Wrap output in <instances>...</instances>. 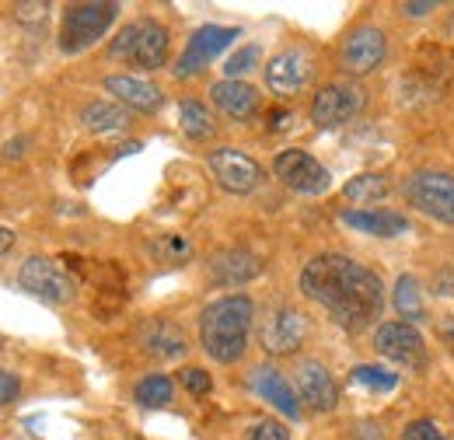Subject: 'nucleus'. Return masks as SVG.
I'll return each mask as SVG.
<instances>
[{"label":"nucleus","instance_id":"obj_1","mask_svg":"<svg viewBox=\"0 0 454 440\" xmlns=\"http://www.w3.org/2000/svg\"><path fill=\"white\" fill-rule=\"evenodd\" d=\"M301 294L315 304H322L340 329L360 332L374 326L385 311V283L374 270L364 263L340 255V252H322L315 255L297 279Z\"/></svg>","mask_w":454,"mask_h":440},{"label":"nucleus","instance_id":"obj_2","mask_svg":"<svg viewBox=\"0 0 454 440\" xmlns=\"http://www.w3.org/2000/svg\"><path fill=\"white\" fill-rule=\"evenodd\" d=\"M255 304L248 294H227L200 311V346L217 364H238L248 350Z\"/></svg>","mask_w":454,"mask_h":440},{"label":"nucleus","instance_id":"obj_3","mask_svg":"<svg viewBox=\"0 0 454 440\" xmlns=\"http://www.w3.org/2000/svg\"><path fill=\"white\" fill-rule=\"evenodd\" d=\"M168 28L154 18H140V21H129L109 43V56L122 59L126 67H137V70H158L168 59Z\"/></svg>","mask_w":454,"mask_h":440},{"label":"nucleus","instance_id":"obj_4","mask_svg":"<svg viewBox=\"0 0 454 440\" xmlns=\"http://www.w3.org/2000/svg\"><path fill=\"white\" fill-rule=\"evenodd\" d=\"M119 18V4L113 0H91V4H70L59 21V50L67 56L91 50Z\"/></svg>","mask_w":454,"mask_h":440},{"label":"nucleus","instance_id":"obj_5","mask_svg":"<svg viewBox=\"0 0 454 440\" xmlns=\"http://www.w3.org/2000/svg\"><path fill=\"white\" fill-rule=\"evenodd\" d=\"M402 196L416 214L437 224H454V175L448 171H434V168L412 171L402 182Z\"/></svg>","mask_w":454,"mask_h":440},{"label":"nucleus","instance_id":"obj_6","mask_svg":"<svg viewBox=\"0 0 454 440\" xmlns=\"http://www.w3.org/2000/svg\"><path fill=\"white\" fill-rule=\"evenodd\" d=\"M18 283H21V290H28L32 297H39L53 308H63L77 297V279L67 273L57 259H46V255L25 259L18 270Z\"/></svg>","mask_w":454,"mask_h":440},{"label":"nucleus","instance_id":"obj_7","mask_svg":"<svg viewBox=\"0 0 454 440\" xmlns=\"http://www.w3.org/2000/svg\"><path fill=\"white\" fill-rule=\"evenodd\" d=\"M273 175L284 182L286 189L301 192V196H322L333 185L329 168L318 158H311L308 151H280L273 161Z\"/></svg>","mask_w":454,"mask_h":440},{"label":"nucleus","instance_id":"obj_8","mask_svg":"<svg viewBox=\"0 0 454 440\" xmlns=\"http://www.w3.org/2000/svg\"><path fill=\"white\" fill-rule=\"evenodd\" d=\"M388 56V35L378 25H360L342 39L340 67L353 77H367L374 74Z\"/></svg>","mask_w":454,"mask_h":440},{"label":"nucleus","instance_id":"obj_9","mask_svg":"<svg viewBox=\"0 0 454 440\" xmlns=\"http://www.w3.org/2000/svg\"><path fill=\"white\" fill-rule=\"evenodd\" d=\"M360 109H364V91L356 84L336 81L318 88V95L311 98V122L318 130H340L346 122H353Z\"/></svg>","mask_w":454,"mask_h":440},{"label":"nucleus","instance_id":"obj_10","mask_svg":"<svg viewBox=\"0 0 454 440\" xmlns=\"http://www.w3.org/2000/svg\"><path fill=\"white\" fill-rule=\"evenodd\" d=\"M241 32L231 25H203L192 32V39L185 43V50L175 63V77H196L203 67H210L217 56L224 53L227 46L238 39Z\"/></svg>","mask_w":454,"mask_h":440},{"label":"nucleus","instance_id":"obj_11","mask_svg":"<svg viewBox=\"0 0 454 440\" xmlns=\"http://www.w3.org/2000/svg\"><path fill=\"white\" fill-rule=\"evenodd\" d=\"M315 77V59L308 50L301 46H290V50H280L266 63V88L280 98H294L301 95Z\"/></svg>","mask_w":454,"mask_h":440},{"label":"nucleus","instance_id":"obj_12","mask_svg":"<svg viewBox=\"0 0 454 440\" xmlns=\"http://www.w3.org/2000/svg\"><path fill=\"white\" fill-rule=\"evenodd\" d=\"M207 168L214 171L217 185L227 189V192H234V196H245V192H252V189L262 185V165H259L255 158L234 151V147H217V151H210V154H207Z\"/></svg>","mask_w":454,"mask_h":440},{"label":"nucleus","instance_id":"obj_13","mask_svg":"<svg viewBox=\"0 0 454 440\" xmlns=\"http://www.w3.org/2000/svg\"><path fill=\"white\" fill-rule=\"evenodd\" d=\"M374 350L381 357L402 364V367H412V371H423L427 367L423 335H419L416 326H409V322H381L374 329Z\"/></svg>","mask_w":454,"mask_h":440},{"label":"nucleus","instance_id":"obj_14","mask_svg":"<svg viewBox=\"0 0 454 440\" xmlns=\"http://www.w3.org/2000/svg\"><path fill=\"white\" fill-rule=\"evenodd\" d=\"M304 335H308V322L290 304H280V308L266 311V318L259 326V342H262V350L270 357H290V353H297V346L304 342Z\"/></svg>","mask_w":454,"mask_h":440},{"label":"nucleus","instance_id":"obj_15","mask_svg":"<svg viewBox=\"0 0 454 440\" xmlns=\"http://www.w3.org/2000/svg\"><path fill=\"white\" fill-rule=\"evenodd\" d=\"M297 398L315 412H333L340 405V385L329 374L322 360H301L297 364Z\"/></svg>","mask_w":454,"mask_h":440},{"label":"nucleus","instance_id":"obj_16","mask_svg":"<svg viewBox=\"0 0 454 440\" xmlns=\"http://www.w3.org/2000/svg\"><path fill=\"white\" fill-rule=\"evenodd\" d=\"M259 273H262V259L252 255L248 248H221L207 259V276L217 287H241L252 283Z\"/></svg>","mask_w":454,"mask_h":440},{"label":"nucleus","instance_id":"obj_17","mask_svg":"<svg viewBox=\"0 0 454 440\" xmlns=\"http://www.w3.org/2000/svg\"><path fill=\"white\" fill-rule=\"evenodd\" d=\"M248 381H252V391H255L262 402H270L280 416H286V420H301V398H297V388H290V381H286L277 367L262 364V367L252 371Z\"/></svg>","mask_w":454,"mask_h":440},{"label":"nucleus","instance_id":"obj_18","mask_svg":"<svg viewBox=\"0 0 454 440\" xmlns=\"http://www.w3.org/2000/svg\"><path fill=\"white\" fill-rule=\"evenodd\" d=\"M106 91L115 95V102H122V106H129V109H137V112H158L165 106L161 88H154L151 81L129 77V74H113V77H106Z\"/></svg>","mask_w":454,"mask_h":440},{"label":"nucleus","instance_id":"obj_19","mask_svg":"<svg viewBox=\"0 0 454 440\" xmlns=\"http://www.w3.org/2000/svg\"><path fill=\"white\" fill-rule=\"evenodd\" d=\"M210 98L234 122H248L259 112V91L252 84H245V81H217L210 88Z\"/></svg>","mask_w":454,"mask_h":440},{"label":"nucleus","instance_id":"obj_20","mask_svg":"<svg viewBox=\"0 0 454 440\" xmlns=\"http://www.w3.org/2000/svg\"><path fill=\"white\" fill-rule=\"evenodd\" d=\"M340 220L346 227L371 234V238H398L409 234V217H402L395 210H342Z\"/></svg>","mask_w":454,"mask_h":440},{"label":"nucleus","instance_id":"obj_21","mask_svg":"<svg viewBox=\"0 0 454 440\" xmlns=\"http://www.w3.org/2000/svg\"><path fill=\"white\" fill-rule=\"evenodd\" d=\"M140 346H144V353H151L158 360H178L185 353V335L178 326H171L168 318H151L140 329Z\"/></svg>","mask_w":454,"mask_h":440},{"label":"nucleus","instance_id":"obj_22","mask_svg":"<svg viewBox=\"0 0 454 440\" xmlns=\"http://www.w3.org/2000/svg\"><path fill=\"white\" fill-rule=\"evenodd\" d=\"M392 304H395V311L409 322V326L427 322V304H423V290H419V279H416V276H409V273L398 276Z\"/></svg>","mask_w":454,"mask_h":440},{"label":"nucleus","instance_id":"obj_23","mask_svg":"<svg viewBox=\"0 0 454 440\" xmlns=\"http://www.w3.org/2000/svg\"><path fill=\"white\" fill-rule=\"evenodd\" d=\"M81 122L91 133H119L129 126V115L122 106H113V102H88L81 109Z\"/></svg>","mask_w":454,"mask_h":440},{"label":"nucleus","instance_id":"obj_24","mask_svg":"<svg viewBox=\"0 0 454 440\" xmlns=\"http://www.w3.org/2000/svg\"><path fill=\"white\" fill-rule=\"evenodd\" d=\"M392 192V182L385 178V175H356V178H349L346 182V189H342V196L349 200V203H356V207H371V203H381L385 196Z\"/></svg>","mask_w":454,"mask_h":440},{"label":"nucleus","instance_id":"obj_25","mask_svg":"<svg viewBox=\"0 0 454 440\" xmlns=\"http://www.w3.org/2000/svg\"><path fill=\"white\" fill-rule=\"evenodd\" d=\"M178 126H182V133L189 137V140H207V137H214V119H210V112L207 106H200V102H182L178 106Z\"/></svg>","mask_w":454,"mask_h":440},{"label":"nucleus","instance_id":"obj_26","mask_svg":"<svg viewBox=\"0 0 454 440\" xmlns=\"http://www.w3.org/2000/svg\"><path fill=\"white\" fill-rule=\"evenodd\" d=\"M349 385L356 388H367V391H392L398 385V374L395 371H388V367H381V364H360V367H353L349 371Z\"/></svg>","mask_w":454,"mask_h":440},{"label":"nucleus","instance_id":"obj_27","mask_svg":"<svg viewBox=\"0 0 454 440\" xmlns=\"http://www.w3.org/2000/svg\"><path fill=\"white\" fill-rule=\"evenodd\" d=\"M133 398H137L144 409H165L171 402V381L165 374H147L144 381H137Z\"/></svg>","mask_w":454,"mask_h":440},{"label":"nucleus","instance_id":"obj_28","mask_svg":"<svg viewBox=\"0 0 454 440\" xmlns=\"http://www.w3.org/2000/svg\"><path fill=\"white\" fill-rule=\"evenodd\" d=\"M259 56H262V50H259V46H241L234 56H227V63H224L227 81H241L248 70H255Z\"/></svg>","mask_w":454,"mask_h":440},{"label":"nucleus","instance_id":"obj_29","mask_svg":"<svg viewBox=\"0 0 454 440\" xmlns=\"http://www.w3.org/2000/svg\"><path fill=\"white\" fill-rule=\"evenodd\" d=\"M402 440H448V434H444L434 420H412V423L402 430Z\"/></svg>","mask_w":454,"mask_h":440},{"label":"nucleus","instance_id":"obj_30","mask_svg":"<svg viewBox=\"0 0 454 440\" xmlns=\"http://www.w3.org/2000/svg\"><path fill=\"white\" fill-rule=\"evenodd\" d=\"M248 440H290V430L277 420H259L248 427Z\"/></svg>","mask_w":454,"mask_h":440},{"label":"nucleus","instance_id":"obj_31","mask_svg":"<svg viewBox=\"0 0 454 440\" xmlns=\"http://www.w3.org/2000/svg\"><path fill=\"white\" fill-rule=\"evenodd\" d=\"M178 378H182V385L189 388L192 395H210V388H214V378L203 367H185Z\"/></svg>","mask_w":454,"mask_h":440},{"label":"nucleus","instance_id":"obj_32","mask_svg":"<svg viewBox=\"0 0 454 440\" xmlns=\"http://www.w3.org/2000/svg\"><path fill=\"white\" fill-rule=\"evenodd\" d=\"M154 248H158V252H161L168 263H175V259H185V255L192 252L185 238H165V241H161V245H154Z\"/></svg>","mask_w":454,"mask_h":440},{"label":"nucleus","instance_id":"obj_33","mask_svg":"<svg viewBox=\"0 0 454 440\" xmlns=\"http://www.w3.org/2000/svg\"><path fill=\"white\" fill-rule=\"evenodd\" d=\"M18 391H21V381H18L14 374H7V371H0V405H7V402H14V398H18Z\"/></svg>","mask_w":454,"mask_h":440},{"label":"nucleus","instance_id":"obj_34","mask_svg":"<svg viewBox=\"0 0 454 440\" xmlns=\"http://www.w3.org/2000/svg\"><path fill=\"white\" fill-rule=\"evenodd\" d=\"M434 287H437L441 297H454V263L451 266H444L441 273L434 276Z\"/></svg>","mask_w":454,"mask_h":440},{"label":"nucleus","instance_id":"obj_35","mask_svg":"<svg viewBox=\"0 0 454 440\" xmlns=\"http://www.w3.org/2000/svg\"><path fill=\"white\" fill-rule=\"evenodd\" d=\"M349 430H353L349 440H385L378 423H356V427H349Z\"/></svg>","mask_w":454,"mask_h":440},{"label":"nucleus","instance_id":"obj_36","mask_svg":"<svg viewBox=\"0 0 454 440\" xmlns=\"http://www.w3.org/2000/svg\"><path fill=\"white\" fill-rule=\"evenodd\" d=\"M398 11H402L405 18H427L430 11H437V4H434V0H423V4H402Z\"/></svg>","mask_w":454,"mask_h":440},{"label":"nucleus","instance_id":"obj_37","mask_svg":"<svg viewBox=\"0 0 454 440\" xmlns=\"http://www.w3.org/2000/svg\"><path fill=\"white\" fill-rule=\"evenodd\" d=\"M290 122H294V115H290L286 109H273V112H270V130H273V133L286 130Z\"/></svg>","mask_w":454,"mask_h":440},{"label":"nucleus","instance_id":"obj_38","mask_svg":"<svg viewBox=\"0 0 454 440\" xmlns=\"http://www.w3.org/2000/svg\"><path fill=\"white\" fill-rule=\"evenodd\" d=\"M25 147H28V137H21V140H7V144H4V158H7V161H11V158H21Z\"/></svg>","mask_w":454,"mask_h":440},{"label":"nucleus","instance_id":"obj_39","mask_svg":"<svg viewBox=\"0 0 454 440\" xmlns=\"http://www.w3.org/2000/svg\"><path fill=\"white\" fill-rule=\"evenodd\" d=\"M14 241H18V234L11 227H0V255H7L14 248Z\"/></svg>","mask_w":454,"mask_h":440},{"label":"nucleus","instance_id":"obj_40","mask_svg":"<svg viewBox=\"0 0 454 440\" xmlns=\"http://www.w3.org/2000/svg\"><path fill=\"white\" fill-rule=\"evenodd\" d=\"M441 339H444V342H451V346H454V315H451V318H444V322H441Z\"/></svg>","mask_w":454,"mask_h":440},{"label":"nucleus","instance_id":"obj_41","mask_svg":"<svg viewBox=\"0 0 454 440\" xmlns=\"http://www.w3.org/2000/svg\"><path fill=\"white\" fill-rule=\"evenodd\" d=\"M451 32H454V14H451Z\"/></svg>","mask_w":454,"mask_h":440}]
</instances>
